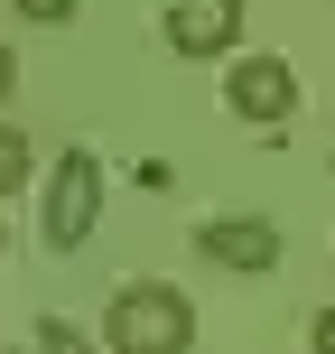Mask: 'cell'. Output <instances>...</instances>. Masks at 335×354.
<instances>
[{"label":"cell","instance_id":"cell-7","mask_svg":"<svg viewBox=\"0 0 335 354\" xmlns=\"http://www.w3.org/2000/svg\"><path fill=\"white\" fill-rule=\"evenodd\" d=\"M37 345H47V354H103L84 326H66V317H37Z\"/></svg>","mask_w":335,"mask_h":354},{"label":"cell","instance_id":"cell-4","mask_svg":"<svg viewBox=\"0 0 335 354\" xmlns=\"http://www.w3.org/2000/svg\"><path fill=\"white\" fill-rule=\"evenodd\" d=\"M195 252L224 270H242V280H261V270H280V233L261 224V214H214L205 233H195Z\"/></svg>","mask_w":335,"mask_h":354},{"label":"cell","instance_id":"cell-9","mask_svg":"<svg viewBox=\"0 0 335 354\" xmlns=\"http://www.w3.org/2000/svg\"><path fill=\"white\" fill-rule=\"evenodd\" d=\"M317 354H335V308H317Z\"/></svg>","mask_w":335,"mask_h":354},{"label":"cell","instance_id":"cell-8","mask_svg":"<svg viewBox=\"0 0 335 354\" xmlns=\"http://www.w3.org/2000/svg\"><path fill=\"white\" fill-rule=\"evenodd\" d=\"M10 10H19V19H37V28H56V19H75L84 0H10Z\"/></svg>","mask_w":335,"mask_h":354},{"label":"cell","instance_id":"cell-10","mask_svg":"<svg viewBox=\"0 0 335 354\" xmlns=\"http://www.w3.org/2000/svg\"><path fill=\"white\" fill-rule=\"evenodd\" d=\"M10 84H19V56H10V47H0V93H10Z\"/></svg>","mask_w":335,"mask_h":354},{"label":"cell","instance_id":"cell-2","mask_svg":"<svg viewBox=\"0 0 335 354\" xmlns=\"http://www.w3.org/2000/svg\"><path fill=\"white\" fill-rule=\"evenodd\" d=\"M93 224H103V159H93V149H66L56 177H47V243L75 252Z\"/></svg>","mask_w":335,"mask_h":354},{"label":"cell","instance_id":"cell-5","mask_svg":"<svg viewBox=\"0 0 335 354\" xmlns=\"http://www.w3.org/2000/svg\"><path fill=\"white\" fill-rule=\"evenodd\" d=\"M242 37V0H168V47L214 66V56Z\"/></svg>","mask_w":335,"mask_h":354},{"label":"cell","instance_id":"cell-6","mask_svg":"<svg viewBox=\"0 0 335 354\" xmlns=\"http://www.w3.org/2000/svg\"><path fill=\"white\" fill-rule=\"evenodd\" d=\"M19 187H28V131L0 122V196H19Z\"/></svg>","mask_w":335,"mask_h":354},{"label":"cell","instance_id":"cell-3","mask_svg":"<svg viewBox=\"0 0 335 354\" xmlns=\"http://www.w3.org/2000/svg\"><path fill=\"white\" fill-rule=\"evenodd\" d=\"M224 103L242 112V122H289V112H298V66H289V56H233Z\"/></svg>","mask_w":335,"mask_h":354},{"label":"cell","instance_id":"cell-1","mask_svg":"<svg viewBox=\"0 0 335 354\" xmlns=\"http://www.w3.org/2000/svg\"><path fill=\"white\" fill-rule=\"evenodd\" d=\"M103 345L112 354H186L195 345V308L177 299L168 280H131V289H112V308H103Z\"/></svg>","mask_w":335,"mask_h":354},{"label":"cell","instance_id":"cell-11","mask_svg":"<svg viewBox=\"0 0 335 354\" xmlns=\"http://www.w3.org/2000/svg\"><path fill=\"white\" fill-rule=\"evenodd\" d=\"M0 252H10V224H0Z\"/></svg>","mask_w":335,"mask_h":354}]
</instances>
